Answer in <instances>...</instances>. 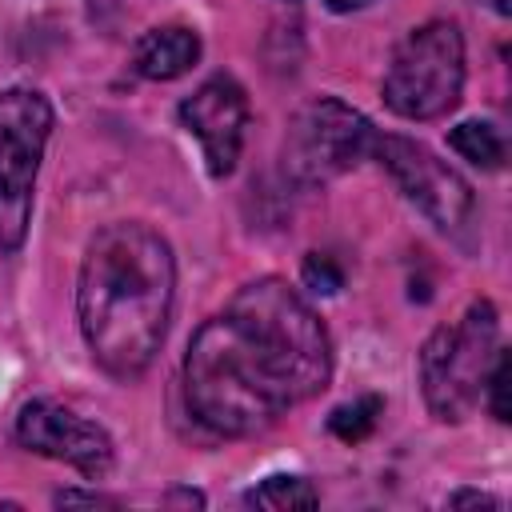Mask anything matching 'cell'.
<instances>
[{
  "instance_id": "7a4b0ae2",
  "label": "cell",
  "mask_w": 512,
  "mask_h": 512,
  "mask_svg": "<svg viewBox=\"0 0 512 512\" xmlns=\"http://www.w3.org/2000/svg\"><path fill=\"white\" fill-rule=\"evenodd\" d=\"M236 368L256 392L288 412L320 396L332 380V340L320 312L280 276L248 280L232 304L212 316Z\"/></svg>"
},
{
  "instance_id": "7c38bea8",
  "label": "cell",
  "mask_w": 512,
  "mask_h": 512,
  "mask_svg": "<svg viewBox=\"0 0 512 512\" xmlns=\"http://www.w3.org/2000/svg\"><path fill=\"white\" fill-rule=\"evenodd\" d=\"M244 500L252 508H268V512H292V508H316L320 504V492L304 476L276 472V476H264L256 488H248Z\"/></svg>"
},
{
  "instance_id": "8fae6325",
  "label": "cell",
  "mask_w": 512,
  "mask_h": 512,
  "mask_svg": "<svg viewBox=\"0 0 512 512\" xmlns=\"http://www.w3.org/2000/svg\"><path fill=\"white\" fill-rule=\"evenodd\" d=\"M448 148L460 160H468V164H476L484 172H496L504 164V136L488 120H464V124H456L448 132Z\"/></svg>"
},
{
  "instance_id": "277c9868",
  "label": "cell",
  "mask_w": 512,
  "mask_h": 512,
  "mask_svg": "<svg viewBox=\"0 0 512 512\" xmlns=\"http://www.w3.org/2000/svg\"><path fill=\"white\" fill-rule=\"evenodd\" d=\"M464 92V36L452 20H424L412 28L384 72V108L400 120H440Z\"/></svg>"
},
{
  "instance_id": "ac0fdd59",
  "label": "cell",
  "mask_w": 512,
  "mask_h": 512,
  "mask_svg": "<svg viewBox=\"0 0 512 512\" xmlns=\"http://www.w3.org/2000/svg\"><path fill=\"white\" fill-rule=\"evenodd\" d=\"M332 12H360V8H368L372 0H324Z\"/></svg>"
},
{
  "instance_id": "9a60e30c",
  "label": "cell",
  "mask_w": 512,
  "mask_h": 512,
  "mask_svg": "<svg viewBox=\"0 0 512 512\" xmlns=\"http://www.w3.org/2000/svg\"><path fill=\"white\" fill-rule=\"evenodd\" d=\"M300 280H304V288L332 296V292H340V284H344V272L336 268V260H332V256L308 252V256H304V268H300Z\"/></svg>"
},
{
  "instance_id": "5bb4252c",
  "label": "cell",
  "mask_w": 512,
  "mask_h": 512,
  "mask_svg": "<svg viewBox=\"0 0 512 512\" xmlns=\"http://www.w3.org/2000/svg\"><path fill=\"white\" fill-rule=\"evenodd\" d=\"M508 380H512V356H508V348H500L484 376V396H480L500 424H508Z\"/></svg>"
},
{
  "instance_id": "2e32d148",
  "label": "cell",
  "mask_w": 512,
  "mask_h": 512,
  "mask_svg": "<svg viewBox=\"0 0 512 512\" xmlns=\"http://www.w3.org/2000/svg\"><path fill=\"white\" fill-rule=\"evenodd\" d=\"M468 504L500 508V500H496V496H488V492H456V496H448V508H468Z\"/></svg>"
},
{
  "instance_id": "4fadbf2b",
  "label": "cell",
  "mask_w": 512,
  "mask_h": 512,
  "mask_svg": "<svg viewBox=\"0 0 512 512\" xmlns=\"http://www.w3.org/2000/svg\"><path fill=\"white\" fill-rule=\"evenodd\" d=\"M380 412H384V400H380V396H356V400L332 408L328 432H332L336 440H344V444H360V440L376 428Z\"/></svg>"
},
{
  "instance_id": "e0dca14e",
  "label": "cell",
  "mask_w": 512,
  "mask_h": 512,
  "mask_svg": "<svg viewBox=\"0 0 512 512\" xmlns=\"http://www.w3.org/2000/svg\"><path fill=\"white\" fill-rule=\"evenodd\" d=\"M56 504H112V500L100 492H60Z\"/></svg>"
},
{
  "instance_id": "3957f363",
  "label": "cell",
  "mask_w": 512,
  "mask_h": 512,
  "mask_svg": "<svg viewBox=\"0 0 512 512\" xmlns=\"http://www.w3.org/2000/svg\"><path fill=\"white\" fill-rule=\"evenodd\" d=\"M500 352V316L492 300H472L456 324H440L420 348L424 404L440 424H460L484 396V376Z\"/></svg>"
},
{
  "instance_id": "8992f818",
  "label": "cell",
  "mask_w": 512,
  "mask_h": 512,
  "mask_svg": "<svg viewBox=\"0 0 512 512\" xmlns=\"http://www.w3.org/2000/svg\"><path fill=\"white\" fill-rule=\"evenodd\" d=\"M56 112L36 88L0 92V252H20Z\"/></svg>"
},
{
  "instance_id": "52a82bcc",
  "label": "cell",
  "mask_w": 512,
  "mask_h": 512,
  "mask_svg": "<svg viewBox=\"0 0 512 512\" xmlns=\"http://www.w3.org/2000/svg\"><path fill=\"white\" fill-rule=\"evenodd\" d=\"M372 160H380V168L392 176V184L400 188V196L424 212V220L448 236H464L476 220V196L472 184L448 168L436 152H428L424 144L408 140V136H380L372 144Z\"/></svg>"
},
{
  "instance_id": "6da1fadb",
  "label": "cell",
  "mask_w": 512,
  "mask_h": 512,
  "mask_svg": "<svg viewBox=\"0 0 512 512\" xmlns=\"http://www.w3.org/2000/svg\"><path fill=\"white\" fill-rule=\"evenodd\" d=\"M176 300L172 244L140 220L104 224L84 252L76 284V316L92 360L116 376L136 380L156 360Z\"/></svg>"
},
{
  "instance_id": "5b68a950",
  "label": "cell",
  "mask_w": 512,
  "mask_h": 512,
  "mask_svg": "<svg viewBox=\"0 0 512 512\" xmlns=\"http://www.w3.org/2000/svg\"><path fill=\"white\" fill-rule=\"evenodd\" d=\"M376 128L340 96L304 100L284 128L280 168L296 188H324L372 156Z\"/></svg>"
},
{
  "instance_id": "ba28073f",
  "label": "cell",
  "mask_w": 512,
  "mask_h": 512,
  "mask_svg": "<svg viewBox=\"0 0 512 512\" xmlns=\"http://www.w3.org/2000/svg\"><path fill=\"white\" fill-rule=\"evenodd\" d=\"M16 440L20 448L60 460L68 468H76L84 480H104L116 464V448L112 436L104 432V424L80 416L76 408L60 404V400H28L16 416Z\"/></svg>"
},
{
  "instance_id": "30bf717a",
  "label": "cell",
  "mask_w": 512,
  "mask_h": 512,
  "mask_svg": "<svg viewBox=\"0 0 512 512\" xmlns=\"http://www.w3.org/2000/svg\"><path fill=\"white\" fill-rule=\"evenodd\" d=\"M200 52H204L200 32H192L188 24H160V28H148L136 40L132 68L144 80H176V76L196 68Z\"/></svg>"
},
{
  "instance_id": "9c48e42d",
  "label": "cell",
  "mask_w": 512,
  "mask_h": 512,
  "mask_svg": "<svg viewBox=\"0 0 512 512\" xmlns=\"http://www.w3.org/2000/svg\"><path fill=\"white\" fill-rule=\"evenodd\" d=\"M180 124L200 140L204 164L216 180L232 176L240 148H244V128H248V96L244 88L216 72L208 76L184 104H180Z\"/></svg>"
}]
</instances>
